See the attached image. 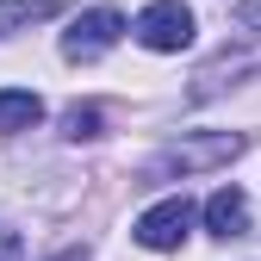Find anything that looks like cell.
Wrapping results in <instances>:
<instances>
[{
    "label": "cell",
    "mask_w": 261,
    "mask_h": 261,
    "mask_svg": "<svg viewBox=\"0 0 261 261\" xmlns=\"http://www.w3.org/2000/svg\"><path fill=\"white\" fill-rule=\"evenodd\" d=\"M0 261H19V237L7 230V224H0Z\"/></svg>",
    "instance_id": "10"
},
{
    "label": "cell",
    "mask_w": 261,
    "mask_h": 261,
    "mask_svg": "<svg viewBox=\"0 0 261 261\" xmlns=\"http://www.w3.org/2000/svg\"><path fill=\"white\" fill-rule=\"evenodd\" d=\"M100 124H106L100 106H69V118H62V137H69V143H87V137H100Z\"/></svg>",
    "instance_id": "8"
},
{
    "label": "cell",
    "mask_w": 261,
    "mask_h": 261,
    "mask_svg": "<svg viewBox=\"0 0 261 261\" xmlns=\"http://www.w3.org/2000/svg\"><path fill=\"white\" fill-rule=\"evenodd\" d=\"M118 38H124V13H112V7H87V13H75L69 31H62V56H69V62H100Z\"/></svg>",
    "instance_id": "3"
},
{
    "label": "cell",
    "mask_w": 261,
    "mask_h": 261,
    "mask_svg": "<svg viewBox=\"0 0 261 261\" xmlns=\"http://www.w3.org/2000/svg\"><path fill=\"white\" fill-rule=\"evenodd\" d=\"M44 118V100L25 87H0V137H13V130H31Z\"/></svg>",
    "instance_id": "6"
},
{
    "label": "cell",
    "mask_w": 261,
    "mask_h": 261,
    "mask_svg": "<svg viewBox=\"0 0 261 261\" xmlns=\"http://www.w3.org/2000/svg\"><path fill=\"white\" fill-rule=\"evenodd\" d=\"M205 230L218 237V243H237V237H249V199L237 187H218L212 199H205Z\"/></svg>",
    "instance_id": "5"
},
{
    "label": "cell",
    "mask_w": 261,
    "mask_h": 261,
    "mask_svg": "<svg viewBox=\"0 0 261 261\" xmlns=\"http://www.w3.org/2000/svg\"><path fill=\"white\" fill-rule=\"evenodd\" d=\"M130 237H137L143 249H155V255H168V249H180L193 237V205L187 199H162V205H149L137 224H130Z\"/></svg>",
    "instance_id": "4"
},
{
    "label": "cell",
    "mask_w": 261,
    "mask_h": 261,
    "mask_svg": "<svg viewBox=\"0 0 261 261\" xmlns=\"http://www.w3.org/2000/svg\"><path fill=\"white\" fill-rule=\"evenodd\" d=\"M130 31H137V44H143V50L174 56V50L193 44V7H187V0H149Z\"/></svg>",
    "instance_id": "2"
},
{
    "label": "cell",
    "mask_w": 261,
    "mask_h": 261,
    "mask_svg": "<svg viewBox=\"0 0 261 261\" xmlns=\"http://www.w3.org/2000/svg\"><path fill=\"white\" fill-rule=\"evenodd\" d=\"M237 19H243L249 31H261V0H243V7H237Z\"/></svg>",
    "instance_id": "9"
},
{
    "label": "cell",
    "mask_w": 261,
    "mask_h": 261,
    "mask_svg": "<svg viewBox=\"0 0 261 261\" xmlns=\"http://www.w3.org/2000/svg\"><path fill=\"white\" fill-rule=\"evenodd\" d=\"M50 261H87V249H62V255H50Z\"/></svg>",
    "instance_id": "11"
},
{
    "label": "cell",
    "mask_w": 261,
    "mask_h": 261,
    "mask_svg": "<svg viewBox=\"0 0 261 261\" xmlns=\"http://www.w3.org/2000/svg\"><path fill=\"white\" fill-rule=\"evenodd\" d=\"M249 149V137L243 130H199V137H180V143H168L155 162H149V180H187V174H205V168H224V162H237Z\"/></svg>",
    "instance_id": "1"
},
{
    "label": "cell",
    "mask_w": 261,
    "mask_h": 261,
    "mask_svg": "<svg viewBox=\"0 0 261 261\" xmlns=\"http://www.w3.org/2000/svg\"><path fill=\"white\" fill-rule=\"evenodd\" d=\"M56 19V0H0V38H13V31H31Z\"/></svg>",
    "instance_id": "7"
}]
</instances>
